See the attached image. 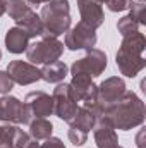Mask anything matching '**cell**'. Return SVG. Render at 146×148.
I'll list each match as a JSON object with an SVG mask.
<instances>
[{"label":"cell","mask_w":146,"mask_h":148,"mask_svg":"<svg viewBox=\"0 0 146 148\" xmlns=\"http://www.w3.org/2000/svg\"><path fill=\"white\" fill-rule=\"evenodd\" d=\"M145 114L146 110L143 100L136 93L126 91L117 102L105 107L102 117L96 122H105V124L112 126L113 129L129 131L145 122Z\"/></svg>","instance_id":"obj_1"},{"label":"cell","mask_w":146,"mask_h":148,"mask_svg":"<svg viewBox=\"0 0 146 148\" xmlns=\"http://www.w3.org/2000/svg\"><path fill=\"white\" fill-rule=\"evenodd\" d=\"M146 48V38L143 33L136 31L129 36H124L120 48L115 55V62L120 74L127 77H134L146 67V60L143 57Z\"/></svg>","instance_id":"obj_2"},{"label":"cell","mask_w":146,"mask_h":148,"mask_svg":"<svg viewBox=\"0 0 146 148\" xmlns=\"http://www.w3.org/2000/svg\"><path fill=\"white\" fill-rule=\"evenodd\" d=\"M43 24V36H60L71 28V5L69 0H52L43 5L40 14Z\"/></svg>","instance_id":"obj_3"},{"label":"cell","mask_w":146,"mask_h":148,"mask_svg":"<svg viewBox=\"0 0 146 148\" xmlns=\"http://www.w3.org/2000/svg\"><path fill=\"white\" fill-rule=\"evenodd\" d=\"M7 12L10 19L29 35V38L43 36L41 19L36 12L31 10L26 0H7Z\"/></svg>","instance_id":"obj_4"},{"label":"cell","mask_w":146,"mask_h":148,"mask_svg":"<svg viewBox=\"0 0 146 148\" xmlns=\"http://www.w3.org/2000/svg\"><path fill=\"white\" fill-rule=\"evenodd\" d=\"M64 53V43L59 41L53 36H40L38 41L28 47L26 50V57L31 64H50L60 59V55Z\"/></svg>","instance_id":"obj_5"},{"label":"cell","mask_w":146,"mask_h":148,"mask_svg":"<svg viewBox=\"0 0 146 148\" xmlns=\"http://www.w3.org/2000/svg\"><path fill=\"white\" fill-rule=\"evenodd\" d=\"M52 98H53V114L59 119L71 122L77 109H79V105H77L79 98L74 95L71 84L69 83H59V86L53 90Z\"/></svg>","instance_id":"obj_6"},{"label":"cell","mask_w":146,"mask_h":148,"mask_svg":"<svg viewBox=\"0 0 146 148\" xmlns=\"http://www.w3.org/2000/svg\"><path fill=\"white\" fill-rule=\"evenodd\" d=\"M107 69V55L100 48H89L84 57L76 60L71 66V74H88L91 77H98Z\"/></svg>","instance_id":"obj_7"},{"label":"cell","mask_w":146,"mask_h":148,"mask_svg":"<svg viewBox=\"0 0 146 148\" xmlns=\"http://www.w3.org/2000/svg\"><path fill=\"white\" fill-rule=\"evenodd\" d=\"M0 121L2 122H16V124H29L33 115L29 109L16 97L5 95L0 97Z\"/></svg>","instance_id":"obj_8"},{"label":"cell","mask_w":146,"mask_h":148,"mask_svg":"<svg viewBox=\"0 0 146 148\" xmlns=\"http://www.w3.org/2000/svg\"><path fill=\"white\" fill-rule=\"evenodd\" d=\"M96 45V29L86 23H77L71 31L65 33V45L69 50H89Z\"/></svg>","instance_id":"obj_9"},{"label":"cell","mask_w":146,"mask_h":148,"mask_svg":"<svg viewBox=\"0 0 146 148\" xmlns=\"http://www.w3.org/2000/svg\"><path fill=\"white\" fill-rule=\"evenodd\" d=\"M7 74L12 77L14 83L21 84V86H28L36 83L38 79H41V73L35 64L31 62H24V60H12L7 66Z\"/></svg>","instance_id":"obj_10"},{"label":"cell","mask_w":146,"mask_h":148,"mask_svg":"<svg viewBox=\"0 0 146 148\" xmlns=\"http://www.w3.org/2000/svg\"><path fill=\"white\" fill-rule=\"evenodd\" d=\"M24 105L29 109L33 119L48 117L53 114V98L45 91H31L24 98Z\"/></svg>","instance_id":"obj_11"},{"label":"cell","mask_w":146,"mask_h":148,"mask_svg":"<svg viewBox=\"0 0 146 148\" xmlns=\"http://www.w3.org/2000/svg\"><path fill=\"white\" fill-rule=\"evenodd\" d=\"M126 83L122 77H117V76H112L107 77L100 86H98V98L102 102L103 107H108L110 103L117 102L124 93H126Z\"/></svg>","instance_id":"obj_12"},{"label":"cell","mask_w":146,"mask_h":148,"mask_svg":"<svg viewBox=\"0 0 146 148\" xmlns=\"http://www.w3.org/2000/svg\"><path fill=\"white\" fill-rule=\"evenodd\" d=\"M77 9L81 14V21L91 26L93 29L100 28L105 21V14L100 0H77Z\"/></svg>","instance_id":"obj_13"},{"label":"cell","mask_w":146,"mask_h":148,"mask_svg":"<svg viewBox=\"0 0 146 148\" xmlns=\"http://www.w3.org/2000/svg\"><path fill=\"white\" fill-rule=\"evenodd\" d=\"M72 88L74 95L79 98V102L95 100L98 97V86L93 83V77L88 74H76L72 76V81L69 83Z\"/></svg>","instance_id":"obj_14"},{"label":"cell","mask_w":146,"mask_h":148,"mask_svg":"<svg viewBox=\"0 0 146 148\" xmlns=\"http://www.w3.org/2000/svg\"><path fill=\"white\" fill-rule=\"evenodd\" d=\"M5 47L10 53H23L29 47V35L23 28L14 26L5 33Z\"/></svg>","instance_id":"obj_15"},{"label":"cell","mask_w":146,"mask_h":148,"mask_svg":"<svg viewBox=\"0 0 146 148\" xmlns=\"http://www.w3.org/2000/svg\"><path fill=\"white\" fill-rule=\"evenodd\" d=\"M93 129H95V143L98 148H113L119 145L117 133L112 126L105 122H96Z\"/></svg>","instance_id":"obj_16"},{"label":"cell","mask_w":146,"mask_h":148,"mask_svg":"<svg viewBox=\"0 0 146 148\" xmlns=\"http://www.w3.org/2000/svg\"><path fill=\"white\" fill-rule=\"evenodd\" d=\"M67 71H69V67L62 60H55V62L45 64L43 69H40L41 79H45L46 83H62L64 77L67 76Z\"/></svg>","instance_id":"obj_17"},{"label":"cell","mask_w":146,"mask_h":148,"mask_svg":"<svg viewBox=\"0 0 146 148\" xmlns=\"http://www.w3.org/2000/svg\"><path fill=\"white\" fill-rule=\"evenodd\" d=\"M69 124L72 127H76V129H81L84 133H89L95 127V124H96V117H95V114L89 110V109H86V107L81 105Z\"/></svg>","instance_id":"obj_18"},{"label":"cell","mask_w":146,"mask_h":148,"mask_svg":"<svg viewBox=\"0 0 146 148\" xmlns=\"http://www.w3.org/2000/svg\"><path fill=\"white\" fill-rule=\"evenodd\" d=\"M52 133H53V124L46 117H36L29 122V134L36 141L48 140L52 136Z\"/></svg>","instance_id":"obj_19"},{"label":"cell","mask_w":146,"mask_h":148,"mask_svg":"<svg viewBox=\"0 0 146 148\" xmlns=\"http://www.w3.org/2000/svg\"><path fill=\"white\" fill-rule=\"evenodd\" d=\"M16 131H17V126H12L10 122L0 124V148H12Z\"/></svg>","instance_id":"obj_20"},{"label":"cell","mask_w":146,"mask_h":148,"mask_svg":"<svg viewBox=\"0 0 146 148\" xmlns=\"http://www.w3.org/2000/svg\"><path fill=\"white\" fill-rule=\"evenodd\" d=\"M36 145H38V141L31 138L29 133H26V131H23L21 127H17L16 136H14L12 148H35Z\"/></svg>","instance_id":"obj_21"},{"label":"cell","mask_w":146,"mask_h":148,"mask_svg":"<svg viewBox=\"0 0 146 148\" xmlns=\"http://www.w3.org/2000/svg\"><path fill=\"white\" fill-rule=\"evenodd\" d=\"M138 28H139V24H138L129 14L124 16L122 19H119V23H117V29H119V33H120L122 36H129V35L136 33Z\"/></svg>","instance_id":"obj_22"},{"label":"cell","mask_w":146,"mask_h":148,"mask_svg":"<svg viewBox=\"0 0 146 148\" xmlns=\"http://www.w3.org/2000/svg\"><path fill=\"white\" fill-rule=\"evenodd\" d=\"M129 16H131V17H132L139 26H145V24H146V5H145V2L132 3Z\"/></svg>","instance_id":"obj_23"},{"label":"cell","mask_w":146,"mask_h":148,"mask_svg":"<svg viewBox=\"0 0 146 148\" xmlns=\"http://www.w3.org/2000/svg\"><path fill=\"white\" fill-rule=\"evenodd\" d=\"M105 3L112 12H124V10H129L132 7L134 0H107Z\"/></svg>","instance_id":"obj_24"},{"label":"cell","mask_w":146,"mask_h":148,"mask_svg":"<svg viewBox=\"0 0 146 148\" xmlns=\"http://www.w3.org/2000/svg\"><path fill=\"white\" fill-rule=\"evenodd\" d=\"M69 140L71 143L76 145V147H83L86 141H88V133L81 131V129H76V127H69Z\"/></svg>","instance_id":"obj_25"},{"label":"cell","mask_w":146,"mask_h":148,"mask_svg":"<svg viewBox=\"0 0 146 148\" xmlns=\"http://www.w3.org/2000/svg\"><path fill=\"white\" fill-rule=\"evenodd\" d=\"M14 81L12 77L7 74V71H0V95H9L14 88Z\"/></svg>","instance_id":"obj_26"},{"label":"cell","mask_w":146,"mask_h":148,"mask_svg":"<svg viewBox=\"0 0 146 148\" xmlns=\"http://www.w3.org/2000/svg\"><path fill=\"white\" fill-rule=\"evenodd\" d=\"M40 148H65V145L59 140V138H48V140H45V143L43 145H40Z\"/></svg>","instance_id":"obj_27"},{"label":"cell","mask_w":146,"mask_h":148,"mask_svg":"<svg viewBox=\"0 0 146 148\" xmlns=\"http://www.w3.org/2000/svg\"><path fill=\"white\" fill-rule=\"evenodd\" d=\"M145 129H141L136 136V143H138V148H146V141H145Z\"/></svg>","instance_id":"obj_28"},{"label":"cell","mask_w":146,"mask_h":148,"mask_svg":"<svg viewBox=\"0 0 146 148\" xmlns=\"http://www.w3.org/2000/svg\"><path fill=\"white\" fill-rule=\"evenodd\" d=\"M28 3L31 5H40V3H46V2H52V0H26Z\"/></svg>","instance_id":"obj_29"},{"label":"cell","mask_w":146,"mask_h":148,"mask_svg":"<svg viewBox=\"0 0 146 148\" xmlns=\"http://www.w3.org/2000/svg\"><path fill=\"white\" fill-rule=\"evenodd\" d=\"M7 12V2H0V17Z\"/></svg>","instance_id":"obj_30"},{"label":"cell","mask_w":146,"mask_h":148,"mask_svg":"<svg viewBox=\"0 0 146 148\" xmlns=\"http://www.w3.org/2000/svg\"><path fill=\"white\" fill-rule=\"evenodd\" d=\"M100 2H102V3H105V2H107V0H100Z\"/></svg>","instance_id":"obj_31"},{"label":"cell","mask_w":146,"mask_h":148,"mask_svg":"<svg viewBox=\"0 0 146 148\" xmlns=\"http://www.w3.org/2000/svg\"><path fill=\"white\" fill-rule=\"evenodd\" d=\"M113 148H122V147H119V145H117V147H113Z\"/></svg>","instance_id":"obj_32"},{"label":"cell","mask_w":146,"mask_h":148,"mask_svg":"<svg viewBox=\"0 0 146 148\" xmlns=\"http://www.w3.org/2000/svg\"><path fill=\"white\" fill-rule=\"evenodd\" d=\"M0 59H2V50H0Z\"/></svg>","instance_id":"obj_33"},{"label":"cell","mask_w":146,"mask_h":148,"mask_svg":"<svg viewBox=\"0 0 146 148\" xmlns=\"http://www.w3.org/2000/svg\"><path fill=\"white\" fill-rule=\"evenodd\" d=\"M35 148H40V145H36V147H35Z\"/></svg>","instance_id":"obj_34"},{"label":"cell","mask_w":146,"mask_h":148,"mask_svg":"<svg viewBox=\"0 0 146 148\" xmlns=\"http://www.w3.org/2000/svg\"><path fill=\"white\" fill-rule=\"evenodd\" d=\"M138 2H145V0H138Z\"/></svg>","instance_id":"obj_35"}]
</instances>
